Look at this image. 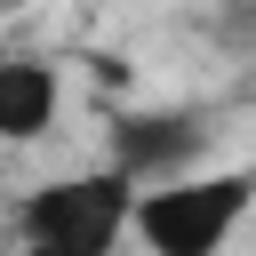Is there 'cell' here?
<instances>
[{
	"instance_id": "1",
	"label": "cell",
	"mask_w": 256,
	"mask_h": 256,
	"mask_svg": "<svg viewBox=\"0 0 256 256\" xmlns=\"http://www.w3.org/2000/svg\"><path fill=\"white\" fill-rule=\"evenodd\" d=\"M248 208H256V168H192L176 184L136 192L128 232L144 240V256H224Z\"/></svg>"
},
{
	"instance_id": "2",
	"label": "cell",
	"mask_w": 256,
	"mask_h": 256,
	"mask_svg": "<svg viewBox=\"0 0 256 256\" xmlns=\"http://www.w3.org/2000/svg\"><path fill=\"white\" fill-rule=\"evenodd\" d=\"M128 208H136V192L104 160L72 168V176H48L16 208V256H120Z\"/></svg>"
},
{
	"instance_id": "3",
	"label": "cell",
	"mask_w": 256,
	"mask_h": 256,
	"mask_svg": "<svg viewBox=\"0 0 256 256\" xmlns=\"http://www.w3.org/2000/svg\"><path fill=\"white\" fill-rule=\"evenodd\" d=\"M208 160V120L200 112H152V104H128L104 120V168L128 176V192H152V184H176Z\"/></svg>"
},
{
	"instance_id": "4",
	"label": "cell",
	"mask_w": 256,
	"mask_h": 256,
	"mask_svg": "<svg viewBox=\"0 0 256 256\" xmlns=\"http://www.w3.org/2000/svg\"><path fill=\"white\" fill-rule=\"evenodd\" d=\"M56 104H64L56 64H40V56H0V144H40V136L56 128Z\"/></svg>"
},
{
	"instance_id": "5",
	"label": "cell",
	"mask_w": 256,
	"mask_h": 256,
	"mask_svg": "<svg viewBox=\"0 0 256 256\" xmlns=\"http://www.w3.org/2000/svg\"><path fill=\"white\" fill-rule=\"evenodd\" d=\"M224 32L232 40H256V0H224Z\"/></svg>"
},
{
	"instance_id": "6",
	"label": "cell",
	"mask_w": 256,
	"mask_h": 256,
	"mask_svg": "<svg viewBox=\"0 0 256 256\" xmlns=\"http://www.w3.org/2000/svg\"><path fill=\"white\" fill-rule=\"evenodd\" d=\"M8 8H24V0H0V16H8Z\"/></svg>"
}]
</instances>
